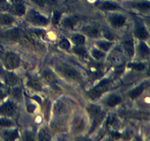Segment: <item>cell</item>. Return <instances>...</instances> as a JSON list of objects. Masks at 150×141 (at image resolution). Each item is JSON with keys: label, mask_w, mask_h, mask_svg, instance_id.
I'll return each mask as SVG.
<instances>
[{"label": "cell", "mask_w": 150, "mask_h": 141, "mask_svg": "<svg viewBox=\"0 0 150 141\" xmlns=\"http://www.w3.org/2000/svg\"><path fill=\"white\" fill-rule=\"evenodd\" d=\"M59 70L66 77L72 79V80L79 81L81 79V74L76 70L70 66H65V65H61L58 67Z\"/></svg>", "instance_id": "cell-1"}, {"label": "cell", "mask_w": 150, "mask_h": 141, "mask_svg": "<svg viewBox=\"0 0 150 141\" xmlns=\"http://www.w3.org/2000/svg\"><path fill=\"white\" fill-rule=\"evenodd\" d=\"M110 84V80L108 79H103L101 81L95 88H94L90 92L89 95L92 98H97L100 96L104 92L107 90L108 85Z\"/></svg>", "instance_id": "cell-2"}, {"label": "cell", "mask_w": 150, "mask_h": 141, "mask_svg": "<svg viewBox=\"0 0 150 141\" xmlns=\"http://www.w3.org/2000/svg\"><path fill=\"white\" fill-rule=\"evenodd\" d=\"M29 19L32 23L38 26H46L49 22V20L45 16L35 12H32L29 14Z\"/></svg>", "instance_id": "cell-3"}, {"label": "cell", "mask_w": 150, "mask_h": 141, "mask_svg": "<svg viewBox=\"0 0 150 141\" xmlns=\"http://www.w3.org/2000/svg\"><path fill=\"white\" fill-rule=\"evenodd\" d=\"M20 64L19 58L16 55L13 54H9L6 56L4 59V66L9 70L17 68Z\"/></svg>", "instance_id": "cell-4"}, {"label": "cell", "mask_w": 150, "mask_h": 141, "mask_svg": "<svg viewBox=\"0 0 150 141\" xmlns=\"http://www.w3.org/2000/svg\"><path fill=\"white\" fill-rule=\"evenodd\" d=\"M11 10L15 15L18 16H23L26 13V7L22 0H11Z\"/></svg>", "instance_id": "cell-5"}, {"label": "cell", "mask_w": 150, "mask_h": 141, "mask_svg": "<svg viewBox=\"0 0 150 141\" xmlns=\"http://www.w3.org/2000/svg\"><path fill=\"white\" fill-rule=\"evenodd\" d=\"M1 35L3 38L10 41H18L21 37V32L18 29H8L1 33Z\"/></svg>", "instance_id": "cell-6"}, {"label": "cell", "mask_w": 150, "mask_h": 141, "mask_svg": "<svg viewBox=\"0 0 150 141\" xmlns=\"http://www.w3.org/2000/svg\"><path fill=\"white\" fill-rule=\"evenodd\" d=\"M15 106L12 102L7 101L0 106V114L5 116H10L14 114Z\"/></svg>", "instance_id": "cell-7"}, {"label": "cell", "mask_w": 150, "mask_h": 141, "mask_svg": "<svg viewBox=\"0 0 150 141\" xmlns=\"http://www.w3.org/2000/svg\"><path fill=\"white\" fill-rule=\"evenodd\" d=\"M16 19L13 17V15L10 13H0V26H5L11 25L12 24L14 23Z\"/></svg>", "instance_id": "cell-8"}, {"label": "cell", "mask_w": 150, "mask_h": 141, "mask_svg": "<svg viewBox=\"0 0 150 141\" xmlns=\"http://www.w3.org/2000/svg\"><path fill=\"white\" fill-rule=\"evenodd\" d=\"M123 46H124L125 52L130 57L134 55L135 53V47H134V41L132 38H127L123 43Z\"/></svg>", "instance_id": "cell-9"}, {"label": "cell", "mask_w": 150, "mask_h": 141, "mask_svg": "<svg viewBox=\"0 0 150 141\" xmlns=\"http://www.w3.org/2000/svg\"><path fill=\"white\" fill-rule=\"evenodd\" d=\"M111 24L116 27H120L125 23V18L120 15H116L111 19Z\"/></svg>", "instance_id": "cell-10"}, {"label": "cell", "mask_w": 150, "mask_h": 141, "mask_svg": "<svg viewBox=\"0 0 150 141\" xmlns=\"http://www.w3.org/2000/svg\"><path fill=\"white\" fill-rule=\"evenodd\" d=\"M104 116H105V114H104V113H103V112L101 111L100 113H98L97 115H95V117H94V120H93V122H92V127H91L90 131H89V133L93 132L94 131L97 129L98 125L101 123V121H102L103 119Z\"/></svg>", "instance_id": "cell-11"}, {"label": "cell", "mask_w": 150, "mask_h": 141, "mask_svg": "<svg viewBox=\"0 0 150 141\" xmlns=\"http://www.w3.org/2000/svg\"><path fill=\"white\" fill-rule=\"evenodd\" d=\"M38 138L40 140H49L51 139V133L48 128H42L38 132Z\"/></svg>", "instance_id": "cell-12"}, {"label": "cell", "mask_w": 150, "mask_h": 141, "mask_svg": "<svg viewBox=\"0 0 150 141\" xmlns=\"http://www.w3.org/2000/svg\"><path fill=\"white\" fill-rule=\"evenodd\" d=\"M136 35L142 40H146L149 38V33L144 26H139L136 29Z\"/></svg>", "instance_id": "cell-13"}, {"label": "cell", "mask_w": 150, "mask_h": 141, "mask_svg": "<svg viewBox=\"0 0 150 141\" xmlns=\"http://www.w3.org/2000/svg\"><path fill=\"white\" fill-rule=\"evenodd\" d=\"M4 79H5V82L10 86H14L18 82V79L17 76L14 73H7V74L5 75V77H4Z\"/></svg>", "instance_id": "cell-14"}, {"label": "cell", "mask_w": 150, "mask_h": 141, "mask_svg": "<svg viewBox=\"0 0 150 141\" xmlns=\"http://www.w3.org/2000/svg\"><path fill=\"white\" fill-rule=\"evenodd\" d=\"M122 101V98L119 95H111L110 96L109 98H108L106 101V104L108 107H114L115 106H117V104H120V102Z\"/></svg>", "instance_id": "cell-15"}, {"label": "cell", "mask_w": 150, "mask_h": 141, "mask_svg": "<svg viewBox=\"0 0 150 141\" xmlns=\"http://www.w3.org/2000/svg\"><path fill=\"white\" fill-rule=\"evenodd\" d=\"M28 85L30 88H32V89L35 90L40 91L42 90V84L40 82V81H38V79H35V78H30L28 81Z\"/></svg>", "instance_id": "cell-16"}, {"label": "cell", "mask_w": 150, "mask_h": 141, "mask_svg": "<svg viewBox=\"0 0 150 141\" xmlns=\"http://www.w3.org/2000/svg\"><path fill=\"white\" fill-rule=\"evenodd\" d=\"M76 18L75 17H67L65 19H63L62 21V25L64 27L67 28V29H71L73 27L76 23Z\"/></svg>", "instance_id": "cell-17"}, {"label": "cell", "mask_w": 150, "mask_h": 141, "mask_svg": "<svg viewBox=\"0 0 150 141\" xmlns=\"http://www.w3.org/2000/svg\"><path fill=\"white\" fill-rule=\"evenodd\" d=\"M85 32L90 37H97L100 34V29L95 26H89L85 28Z\"/></svg>", "instance_id": "cell-18"}, {"label": "cell", "mask_w": 150, "mask_h": 141, "mask_svg": "<svg viewBox=\"0 0 150 141\" xmlns=\"http://www.w3.org/2000/svg\"><path fill=\"white\" fill-rule=\"evenodd\" d=\"M43 79L47 84H49V85H54L57 82L55 76L51 72L49 71L45 72L43 75Z\"/></svg>", "instance_id": "cell-19"}, {"label": "cell", "mask_w": 150, "mask_h": 141, "mask_svg": "<svg viewBox=\"0 0 150 141\" xmlns=\"http://www.w3.org/2000/svg\"><path fill=\"white\" fill-rule=\"evenodd\" d=\"M139 53H140L142 57H145L149 56V48L148 47V46L146 45L145 43L144 42H141L140 44H139Z\"/></svg>", "instance_id": "cell-20"}, {"label": "cell", "mask_w": 150, "mask_h": 141, "mask_svg": "<svg viewBox=\"0 0 150 141\" xmlns=\"http://www.w3.org/2000/svg\"><path fill=\"white\" fill-rule=\"evenodd\" d=\"M74 129L76 132H80L83 130L85 127V123L83 119L82 118H78L75 120L74 122Z\"/></svg>", "instance_id": "cell-21"}, {"label": "cell", "mask_w": 150, "mask_h": 141, "mask_svg": "<svg viewBox=\"0 0 150 141\" xmlns=\"http://www.w3.org/2000/svg\"><path fill=\"white\" fill-rule=\"evenodd\" d=\"M143 92H144L143 87L142 86L138 87V88H135L134 90H131L130 93H129V96H130V98H131V99H135V98L140 96Z\"/></svg>", "instance_id": "cell-22"}, {"label": "cell", "mask_w": 150, "mask_h": 141, "mask_svg": "<svg viewBox=\"0 0 150 141\" xmlns=\"http://www.w3.org/2000/svg\"><path fill=\"white\" fill-rule=\"evenodd\" d=\"M100 9L104 10H116L117 8V6L116 4H112L111 2H108V1H105V2H103L101 4H99L98 6Z\"/></svg>", "instance_id": "cell-23"}, {"label": "cell", "mask_w": 150, "mask_h": 141, "mask_svg": "<svg viewBox=\"0 0 150 141\" xmlns=\"http://www.w3.org/2000/svg\"><path fill=\"white\" fill-rule=\"evenodd\" d=\"M20 41L23 45L28 47L33 46L34 44H35V42L32 40V38L29 36H26V35H23V36L21 35V37L20 38Z\"/></svg>", "instance_id": "cell-24"}, {"label": "cell", "mask_w": 150, "mask_h": 141, "mask_svg": "<svg viewBox=\"0 0 150 141\" xmlns=\"http://www.w3.org/2000/svg\"><path fill=\"white\" fill-rule=\"evenodd\" d=\"M72 40L78 46H82L85 43V37L80 34H76L73 35Z\"/></svg>", "instance_id": "cell-25"}, {"label": "cell", "mask_w": 150, "mask_h": 141, "mask_svg": "<svg viewBox=\"0 0 150 141\" xmlns=\"http://www.w3.org/2000/svg\"><path fill=\"white\" fill-rule=\"evenodd\" d=\"M18 137V133L16 130L10 131L4 134V139L6 140H14L17 139Z\"/></svg>", "instance_id": "cell-26"}, {"label": "cell", "mask_w": 150, "mask_h": 141, "mask_svg": "<svg viewBox=\"0 0 150 141\" xmlns=\"http://www.w3.org/2000/svg\"><path fill=\"white\" fill-rule=\"evenodd\" d=\"M112 42L111 41H101L98 43V46L101 50L103 51H107L112 46Z\"/></svg>", "instance_id": "cell-27"}, {"label": "cell", "mask_w": 150, "mask_h": 141, "mask_svg": "<svg viewBox=\"0 0 150 141\" xmlns=\"http://www.w3.org/2000/svg\"><path fill=\"white\" fill-rule=\"evenodd\" d=\"M13 125V122L11 120L5 118H0V129H4V128L10 127Z\"/></svg>", "instance_id": "cell-28"}, {"label": "cell", "mask_w": 150, "mask_h": 141, "mask_svg": "<svg viewBox=\"0 0 150 141\" xmlns=\"http://www.w3.org/2000/svg\"><path fill=\"white\" fill-rule=\"evenodd\" d=\"M56 113L57 114H62V113H65L66 111V106L64 103L59 102L56 104L55 107H54Z\"/></svg>", "instance_id": "cell-29"}, {"label": "cell", "mask_w": 150, "mask_h": 141, "mask_svg": "<svg viewBox=\"0 0 150 141\" xmlns=\"http://www.w3.org/2000/svg\"><path fill=\"white\" fill-rule=\"evenodd\" d=\"M87 111L89 112V113L90 114V115L92 116V117H95V116L97 115L98 113H100L101 110L98 107L92 105L87 107Z\"/></svg>", "instance_id": "cell-30"}, {"label": "cell", "mask_w": 150, "mask_h": 141, "mask_svg": "<svg viewBox=\"0 0 150 141\" xmlns=\"http://www.w3.org/2000/svg\"><path fill=\"white\" fill-rule=\"evenodd\" d=\"M92 55L94 58L100 60V59H102L105 56V54L101 50L98 49V48H93L92 50Z\"/></svg>", "instance_id": "cell-31"}, {"label": "cell", "mask_w": 150, "mask_h": 141, "mask_svg": "<svg viewBox=\"0 0 150 141\" xmlns=\"http://www.w3.org/2000/svg\"><path fill=\"white\" fill-rule=\"evenodd\" d=\"M73 51H74L76 54H77L78 55L81 56V57H85L86 55V51L85 50V48L83 47H82L81 46H75L73 48Z\"/></svg>", "instance_id": "cell-32"}, {"label": "cell", "mask_w": 150, "mask_h": 141, "mask_svg": "<svg viewBox=\"0 0 150 141\" xmlns=\"http://www.w3.org/2000/svg\"><path fill=\"white\" fill-rule=\"evenodd\" d=\"M129 66L132 69H134V70H138V71H142V70H144L145 69V65L140 63H130V64H129Z\"/></svg>", "instance_id": "cell-33"}, {"label": "cell", "mask_w": 150, "mask_h": 141, "mask_svg": "<svg viewBox=\"0 0 150 141\" xmlns=\"http://www.w3.org/2000/svg\"><path fill=\"white\" fill-rule=\"evenodd\" d=\"M137 8L140 9L142 10H149L150 7V4L147 1H140V2H138L135 4Z\"/></svg>", "instance_id": "cell-34"}, {"label": "cell", "mask_w": 150, "mask_h": 141, "mask_svg": "<svg viewBox=\"0 0 150 141\" xmlns=\"http://www.w3.org/2000/svg\"><path fill=\"white\" fill-rule=\"evenodd\" d=\"M59 46L61 48H62V49H69V48H70V41L67 39H66V38H62V39L59 41Z\"/></svg>", "instance_id": "cell-35"}, {"label": "cell", "mask_w": 150, "mask_h": 141, "mask_svg": "<svg viewBox=\"0 0 150 141\" xmlns=\"http://www.w3.org/2000/svg\"><path fill=\"white\" fill-rule=\"evenodd\" d=\"M61 19V14L58 11H54L52 16V23L54 24H57Z\"/></svg>", "instance_id": "cell-36"}, {"label": "cell", "mask_w": 150, "mask_h": 141, "mask_svg": "<svg viewBox=\"0 0 150 141\" xmlns=\"http://www.w3.org/2000/svg\"><path fill=\"white\" fill-rule=\"evenodd\" d=\"M21 94V90L18 88H15L12 90V95L15 98H18V97H20Z\"/></svg>", "instance_id": "cell-37"}, {"label": "cell", "mask_w": 150, "mask_h": 141, "mask_svg": "<svg viewBox=\"0 0 150 141\" xmlns=\"http://www.w3.org/2000/svg\"><path fill=\"white\" fill-rule=\"evenodd\" d=\"M32 2L35 3V4H37V5L41 7H45L47 4L46 0H32Z\"/></svg>", "instance_id": "cell-38"}, {"label": "cell", "mask_w": 150, "mask_h": 141, "mask_svg": "<svg viewBox=\"0 0 150 141\" xmlns=\"http://www.w3.org/2000/svg\"><path fill=\"white\" fill-rule=\"evenodd\" d=\"M26 110H27V111L29 112V113H34V111L35 110V106L33 105V104H28V105L26 106Z\"/></svg>", "instance_id": "cell-39"}, {"label": "cell", "mask_w": 150, "mask_h": 141, "mask_svg": "<svg viewBox=\"0 0 150 141\" xmlns=\"http://www.w3.org/2000/svg\"><path fill=\"white\" fill-rule=\"evenodd\" d=\"M24 140H34V136L31 133H27L24 135V137H23Z\"/></svg>", "instance_id": "cell-40"}, {"label": "cell", "mask_w": 150, "mask_h": 141, "mask_svg": "<svg viewBox=\"0 0 150 141\" xmlns=\"http://www.w3.org/2000/svg\"><path fill=\"white\" fill-rule=\"evenodd\" d=\"M33 33L35 34V35H37V36H39V37H42L45 35V32H43L42 30H35V31H34Z\"/></svg>", "instance_id": "cell-41"}, {"label": "cell", "mask_w": 150, "mask_h": 141, "mask_svg": "<svg viewBox=\"0 0 150 141\" xmlns=\"http://www.w3.org/2000/svg\"><path fill=\"white\" fill-rule=\"evenodd\" d=\"M112 137L114 138L115 140H118L119 138L121 137V134H120L119 132H114V133L112 134Z\"/></svg>", "instance_id": "cell-42"}, {"label": "cell", "mask_w": 150, "mask_h": 141, "mask_svg": "<svg viewBox=\"0 0 150 141\" xmlns=\"http://www.w3.org/2000/svg\"><path fill=\"white\" fill-rule=\"evenodd\" d=\"M57 0H46V2L48 3V4H51V5H54L57 3Z\"/></svg>", "instance_id": "cell-43"}]
</instances>
